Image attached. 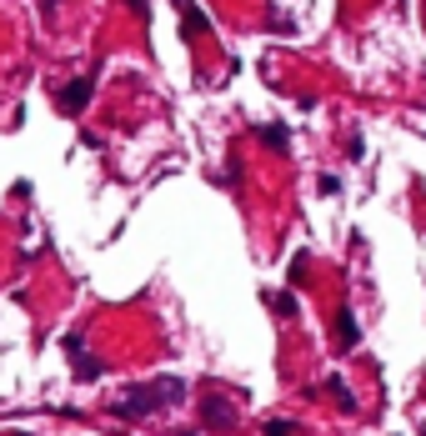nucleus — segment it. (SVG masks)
<instances>
[{"label": "nucleus", "mask_w": 426, "mask_h": 436, "mask_svg": "<svg viewBox=\"0 0 426 436\" xmlns=\"http://www.w3.org/2000/svg\"><path fill=\"white\" fill-rule=\"evenodd\" d=\"M186 396V381L181 376H161V381H150V387L131 391L126 401H116V416L121 421H136V416H155V411H166Z\"/></svg>", "instance_id": "obj_1"}, {"label": "nucleus", "mask_w": 426, "mask_h": 436, "mask_svg": "<svg viewBox=\"0 0 426 436\" xmlns=\"http://www.w3.org/2000/svg\"><path fill=\"white\" fill-rule=\"evenodd\" d=\"M90 90H95V81H90V76H81V81H71V86H56L61 111H66V116H81L85 105H90Z\"/></svg>", "instance_id": "obj_2"}, {"label": "nucleus", "mask_w": 426, "mask_h": 436, "mask_svg": "<svg viewBox=\"0 0 426 436\" xmlns=\"http://www.w3.org/2000/svg\"><path fill=\"white\" fill-rule=\"evenodd\" d=\"M66 356L76 361V376H81V381H95V376L105 371V366H100V361L85 351V341H81V336H66Z\"/></svg>", "instance_id": "obj_3"}, {"label": "nucleus", "mask_w": 426, "mask_h": 436, "mask_svg": "<svg viewBox=\"0 0 426 436\" xmlns=\"http://www.w3.org/2000/svg\"><path fill=\"white\" fill-rule=\"evenodd\" d=\"M176 20L186 25V35H191V40H201V35L211 30V20H206V11H201V6H191V0H176Z\"/></svg>", "instance_id": "obj_4"}, {"label": "nucleus", "mask_w": 426, "mask_h": 436, "mask_svg": "<svg viewBox=\"0 0 426 436\" xmlns=\"http://www.w3.org/2000/svg\"><path fill=\"white\" fill-rule=\"evenodd\" d=\"M331 331H336V346H341V351H351V346L361 341V326H356V316H351V311H336Z\"/></svg>", "instance_id": "obj_5"}, {"label": "nucleus", "mask_w": 426, "mask_h": 436, "mask_svg": "<svg viewBox=\"0 0 426 436\" xmlns=\"http://www.w3.org/2000/svg\"><path fill=\"white\" fill-rule=\"evenodd\" d=\"M201 411H206V426H221V431H226V426H236V411H231L221 396H206V401H201Z\"/></svg>", "instance_id": "obj_6"}, {"label": "nucleus", "mask_w": 426, "mask_h": 436, "mask_svg": "<svg viewBox=\"0 0 426 436\" xmlns=\"http://www.w3.org/2000/svg\"><path fill=\"white\" fill-rule=\"evenodd\" d=\"M256 141H266L271 151H291V136H286V126H256Z\"/></svg>", "instance_id": "obj_7"}, {"label": "nucleus", "mask_w": 426, "mask_h": 436, "mask_svg": "<svg viewBox=\"0 0 426 436\" xmlns=\"http://www.w3.org/2000/svg\"><path fill=\"white\" fill-rule=\"evenodd\" d=\"M326 387H331V401H336L341 411H356V396L346 391V381H341V376H331V381H326Z\"/></svg>", "instance_id": "obj_8"}, {"label": "nucleus", "mask_w": 426, "mask_h": 436, "mask_svg": "<svg viewBox=\"0 0 426 436\" xmlns=\"http://www.w3.org/2000/svg\"><path fill=\"white\" fill-rule=\"evenodd\" d=\"M271 306H276V316H296V311H301L291 291H281V296H271Z\"/></svg>", "instance_id": "obj_9"}, {"label": "nucleus", "mask_w": 426, "mask_h": 436, "mask_svg": "<svg viewBox=\"0 0 426 436\" xmlns=\"http://www.w3.org/2000/svg\"><path fill=\"white\" fill-rule=\"evenodd\" d=\"M266 436H291V421H266Z\"/></svg>", "instance_id": "obj_10"}, {"label": "nucleus", "mask_w": 426, "mask_h": 436, "mask_svg": "<svg viewBox=\"0 0 426 436\" xmlns=\"http://www.w3.org/2000/svg\"><path fill=\"white\" fill-rule=\"evenodd\" d=\"M126 6H136V11H146V0H126Z\"/></svg>", "instance_id": "obj_11"}]
</instances>
